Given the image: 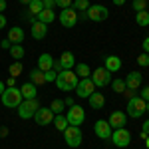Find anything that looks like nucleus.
Here are the masks:
<instances>
[{
	"instance_id": "nucleus-43",
	"label": "nucleus",
	"mask_w": 149,
	"mask_h": 149,
	"mask_svg": "<svg viewBox=\"0 0 149 149\" xmlns=\"http://www.w3.org/2000/svg\"><path fill=\"white\" fill-rule=\"evenodd\" d=\"M0 46L4 48V50H10L12 44H10V40H2V42H0Z\"/></svg>"
},
{
	"instance_id": "nucleus-51",
	"label": "nucleus",
	"mask_w": 149,
	"mask_h": 149,
	"mask_svg": "<svg viewBox=\"0 0 149 149\" xmlns=\"http://www.w3.org/2000/svg\"><path fill=\"white\" fill-rule=\"evenodd\" d=\"M20 2H22V4H30V0H20Z\"/></svg>"
},
{
	"instance_id": "nucleus-53",
	"label": "nucleus",
	"mask_w": 149,
	"mask_h": 149,
	"mask_svg": "<svg viewBox=\"0 0 149 149\" xmlns=\"http://www.w3.org/2000/svg\"><path fill=\"white\" fill-rule=\"evenodd\" d=\"M145 143H147V147H149V137H147V139H145Z\"/></svg>"
},
{
	"instance_id": "nucleus-39",
	"label": "nucleus",
	"mask_w": 149,
	"mask_h": 149,
	"mask_svg": "<svg viewBox=\"0 0 149 149\" xmlns=\"http://www.w3.org/2000/svg\"><path fill=\"white\" fill-rule=\"evenodd\" d=\"M139 97H141V100H145V102H149V86H145V88L139 92Z\"/></svg>"
},
{
	"instance_id": "nucleus-54",
	"label": "nucleus",
	"mask_w": 149,
	"mask_h": 149,
	"mask_svg": "<svg viewBox=\"0 0 149 149\" xmlns=\"http://www.w3.org/2000/svg\"><path fill=\"white\" fill-rule=\"evenodd\" d=\"M147 12H149V10H147Z\"/></svg>"
},
{
	"instance_id": "nucleus-42",
	"label": "nucleus",
	"mask_w": 149,
	"mask_h": 149,
	"mask_svg": "<svg viewBox=\"0 0 149 149\" xmlns=\"http://www.w3.org/2000/svg\"><path fill=\"white\" fill-rule=\"evenodd\" d=\"M143 52H145V54H149V36L143 40Z\"/></svg>"
},
{
	"instance_id": "nucleus-25",
	"label": "nucleus",
	"mask_w": 149,
	"mask_h": 149,
	"mask_svg": "<svg viewBox=\"0 0 149 149\" xmlns=\"http://www.w3.org/2000/svg\"><path fill=\"white\" fill-rule=\"evenodd\" d=\"M30 81H32V84H34L36 88H38V86H44V84H46V78H44V72H42V70H32V74H30Z\"/></svg>"
},
{
	"instance_id": "nucleus-13",
	"label": "nucleus",
	"mask_w": 149,
	"mask_h": 149,
	"mask_svg": "<svg viewBox=\"0 0 149 149\" xmlns=\"http://www.w3.org/2000/svg\"><path fill=\"white\" fill-rule=\"evenodd\" d=\"M93 131L100 139H111V125L107 123V119H97L93 125Z\"/></svg>"
},
{
	"instance_id": "nucleus-44",
	"label": "nucleus",
	"mask_w": 149,
	"mask_h": 149,
	"mask_svg": "<svg viewBox=\"0 0 149 149\" xmlns=\"http://www.w3.org/2000/svg\"><path fill=\"white\" fill-rule=\"evenodd\" d=\"M6 135H8V127L0 125V137H6Z\"/></svg>"
},
{
	"instance_id": "nucleus-18",
	"label": "nucleus",
	"mask_w": 149,
	"mask_h": 149,
	"mask_svg": "<svg viewBox=\"0 0 149 149\" xmlns=\"http://www.w3.org/2000/svg\"><path fill=\"white\" fill-rule=\"evenodd\" d=\"M6 40H10V44H22L24 42V30L22 28H18V26H14L8 30V36H6Z\"/></svg>"
},
{
	"instance_id": "nucleus-8",
	"label": "nucleus",
	"mask_w": 149,
	"mask_h": 149,
	"mask_svg": "<svg viewBox=\"0 0 149 149\" xmlns=\"http://www.w3.org/2000/svg\"><path fill=\"white\" fill-rule=\"evenodd\" d=\"M90 80L93 81V86H97V88H105V86L111 84V72H107L105 68H95L92 72V76H90Z\"/></svg>"
},
{
	"instance_id": "nucleus-2",
	"label": "nucleus",
	"mask_w": 149,
	"mask_h": 149,
	"mask_svg": "<svg viewBox=\"0 0 149 149\" xmlns=\"http://www.w3.org/2000/svg\"><path fill=\"white\" fill-rule=\"evenodd\" d=\"M0 100H2V105L4 107H18L20 103H22V92H20V88H6L4 93L0 95Z\"/></svg>"
},
{
	"instance_id": "nucleus-27",
	"label": "nucleus",
	"mask_w": 149,
	"mask_h": 149,
	"mask_svg": "<svg viewBox=\"0 0 149 149\" xmlns=\"http://www.w3.org/2000/svg\"><path fill=\"white\" fill-rule=\"evenodd\" d=\"M135 22H137V26H141V28L149 26V12H147V10L135 12Z\"/></svg>"
},
{
	"instance_id": "nucleus-12",
	"label": "nucleus",
	"mask_w": 149,
	"mask_h": 149,
	"mask_svg": "<svg viewBox=\"0 0 149 149\" xmlns=\"http://www.w3.org/2000/svg\"><path fill=\"white\" fill-rule=\"evenodd\" d=\"M54 117H56V113L50 107H38V111L34 113V121L38 125H48L54 121Z\"/></svg>"
},
{
	"instance_id": "nucleus-46",
	"label": "nucleus",
	"mask_w": 149,
	"mask_h": 149,
	"mask_svg": "<svg viewBox=\"0 0 149 149\" xmlns=\"http://www.w3.org/2000/svg\"><path fill=\"white\" fill-rule=\"evenodd\" d=\"M64 103H66V105H70V107H72V105H74V97H66V100H64Z\"/></svg>"
},
{
	"instance_id": "nucleus-48",
	"label": "nucleus",
	"mask_w": 149,
	"mask_h": 149,
	"mask_svg": "<svg viewBox=\"0 0 149 149\" xmlns=\"http://www.w3.org/2000/svg\"><path fill=\"white\" fill-rule=\"evenodd\" d=\"M6 10V0H0V14Z\"/></svg>"
},
{
	"instance_id": "nucleus-21",
	"label": "nucleus",
	"mask_w": 149,
	"mask_h": 149,
	"mask_svg": "<svg viewBox=\"0 0 149 149\" xmlns=\"http://www.w3.org/2000/svg\"><path fill=\"white\" fill-rule=\"evenodd\" d=\"M88 102H90V107H93V109H102L103 105H105V97H103V93L93 92L92 95L88 97Z\"/></svg>"
},
{
	"instance_id": "nucleus-14",
	"label": "nucleus",
	"mask_w": 149,
	"mask_h": 149,
	"mask_svg": "<svg viewBox=\"0 0 149 149\" xmlns=\"http://www.w3.org/2000/svg\"><path fill=\"white\" fill-rule=\"evenodd\" d=\"M107 123L111 125V129H119V127H125L127 123V115L123 113V111H111V115H109V119H107Z\"/></svg>"
},
{
	"instance_id": "nucleus-24",
	"label": "nucleus",
	"mask_w": 149,
	"mask_h": 149,
	"mask_svg": "<svg viewBox=\"0 0 149 149\" xmlns=\"http://www.w3.org/2000/svg\"><path fill=\"white\" fill-rule=\"evenodd\" d=\"M74 74H76L80 80H84V78H90V76H92V70H90L88 64H76V66H74Z\"/></svg>"
},
{
	"instance_id": "nucleus-33",
	"label": "nucleus",
	"mask_w": 149,
	"mask_h": 149,
	"mask_svg": "<svg viewBox=\"0 0 149 149\" xmlns=\"http://www.w3.org/2000/svg\"><path fill=\"white\" fill-rule=\"evenodd\" d=\"M64 105H66V103H64V100H54V102L50 103V109L58 115V113H62V111H64Z\"/></svg>"
},
{
	"instance_id": "nucleus-29",
	"label": "nucleus",
	"mask_w": 149,
	"mask_h": 149,
	"mask_svg": "<svg viewBox=\"0 0 149 149\" xmlns=\"http://www.w3.org/2000/svg\"><path fill=\"white\" fill-rule=\"evenodd\" d=\"M22 70H24L22 62H20V60H16L14 64H10V68H8V74H10L12 78H18V76L22 74Z\"/></svg>"
},
{
	"instance_id": "nucleus-5",
	"label": "nucleus",
	"mask_w": 149,
	"mask_h": 149,
	"mask_svg": "<svg viewBox=\"0 0 149 149\" xmlns=\"http://www.w3.org/2000/svg\"><path fill=\"white\" fill-rule=\"evenodd\" d=\"M145 105H147V102L141 100L139 95L127 100V115H129V117H135V119L141 117V115L145 113Z\"/></svg>"
},
{
	"instance_id": "nucleus-20",
	"label": "nucleus",
	"mask_w": 149,
	"mask_h": 149,
	"mask_svg": "<svg viewBox=\"0 0 149 149\" xmlns=\"http://www.w3.org/2000/svg\"><path fill=\"white\" fill-rule=\"evenodd\" d=\"M103 64H105L103 68L107 70V72H119V70H121V60L117 56H107L103 60Z\"/></svg>"
},
{
	"instance_id": "nucleus-4",
	"label": "nucleus",
	"mask_w": 149,
	"mask_h": 149,
	"mask_svg": "<svg viewBox=\"0 0 149 149\" xmlns=\"http://www.w3.org/2000/svg\"><path fill=\"white\" fill-rule=\"evenodd\" d=\"M38 107H40V102H38V97H34V100H22V103L16 109H18V115L22 119H30V117H34Z\"/></svg>"
},
{
	"instance_id": "nucleus-45",
	"label": "nucleus",
	"mask_w": 149,
	"mask_h": 149,
	"mask_svg": "<svg viewBox=\"0 0 149 149\" xmlns=\"http://www.w3.org/2000/svg\"><path fill=\"white\" fill-rule=\"evenodd\" d=\"M2 28H6V16L4 14H0V30Z\"/></svg>"
},
{
	"instance_id": "nucleus-38",
	"label": "nucleus",
	"mask_w": 149,
	"mask_h": 149,
	"mask_svg": "<svg viewBox=\"0 0 149 149\" xmlns=\"http://www.w3.org/2000/svg\"><path fill=\"white\" fill-rule=\"evenodd\" d=\"M42 4H44V8H48V10H54L56 8V0H42Z\"/></svg>"
},
{
	"instance_id": "nucleus-6",
	"label": "nucleus",
	"mask_w": 149,
	"mask_h": 149,
	"mask_svg": "<svg viewBox=\"0 0 149 149\" xmlns=\"http://www.w3.org/2000/svg\"><path fill=\"white\" fill-rule=\"evenodd\" d=\"M66 119H68L70 125L81 127V123L86 121V109H84L81 105H78V103H74V105L68 109V113H66Z\"/></svg>"
},
{
	"instance_id": "nucleus-47",
	"label": "nucleus",
	"mask_w": 149,
	"mask_h": 149,
	"mask_svg": "<svg viewBox=\"0 0 149 149\" xmlns=\"http://www.w3.org/2000/svg\"><path fill=\"white\" fill-rule=\"evenodd\" d=\"M141 131H143V133H147V135H149V119L145 121V123H143V129H141Z\"/></svg>"
},
{
	"instance_id": "nucleus-35",
	"label": "nucleus",
	"mask_w": 149,
	"mask_h": 149,
	"mask_svg": "<svg viewBox=\"0 0 149 149\" xmlns=\"http://www.w3.org/2000/svg\"><path fill=\"white\" fill-rule=\"evenodd\" d=\"M137 64L141 66V68H147V66H149V54H145V52H143V54L137 58Z\"/></svg>"
},
{
	"instance_id": "nucleus-1",
	"label": "nucleus",
	"mask_w": 149,
	"mask_h": 149,
	"mask_svg": "<svg viewBox=\"0 0 149 149\" xmlns=\"http://www.w3.org/2000/svg\"><path fill=\"white\" fill-rule=\"evenodd\" d=\"M78 81H80V78L74 74V70H62L56 76V88L62 92H74Z\"/></svg>"
},
{
	"instance_id": "nucleus-31",
	"label": "nucleus",
	"mask_w": 149,
	"mask_h": 149,
	"mask_svg": "<svg viewBox=\"0 0 149 149\" xmlns=\"http://www.w3.org/2000/svg\"><path fill=\"white\" fill-rule=\"evenodd\" d=\"M28 8H30V12H32V16H38L40 12L44 10V4H42V0H30Z\"/></svg>"
},
{
	"instance_id": "nucleus-28",
	"label": "nucleus",
	"mask_w": 149,
	"mask_h": 149,
	"mask_svg": "<svg viewBox=\"0 0 149 149\" xmlns=\"http://www.w3.org/2000/svg\"><path fill=\"white\" fill-rule=\"evenodd\" d=\"M8 52H10V56L14 58V60H22L24 54H26V52H24V48H22V44H12Z\"/></svg>"
},
{
	"instance_id": "nucleus-10",
	"label": "nucleus",
	"mask_w": 149,
	"mask_h": 149,
	"mask_svg": "<svg viewBox=\"0 0 149 149\" xmlns=\"http://www.w3.org/2000/svg\"><path fill=\"white\" fill-rule=\"evenodd\" d=\"M93 92H95V86H93V81L90 80V78L80 80V81H78V86H76V90H74V93H76L78 97H81V100H88Z\"/></svg>"
},
{
	"instance_id": "nucleus-40",
	"label": "nucleus",
	"mask_w": 149,
	"mask_h": 149,
	"mask_svg": "<svg viewBox=\"0 0 149 149\" xmlns=\"http://www.w3.org/2000/svg\"><path fill=\"white\" fill-rule=\"evenodd\" d=\"M123 95H125L127 100H131V97H135V95H139V92H137V90H127V88H125V92H123Z\"/></svg>"
},
{
	"instance_id": "nucleus-3",
	"label": "nucleus",
	"mask_w": 149,
	"mask_h": 149,
	"mask_svg": "<svg viewBox=\"0 0 149 149\" xmlns=\"http://www.w3.org/2000/svg\"><path fill=\"white\" fill-rule=\"evenodd\" d=\"M64 141L68 147H80L81 141H84V135H81V129L78 125H68L66 131H64Z\"/></svg>"
},
{
	"instance_id": "nucleus-11",
	"label": "nucleus",
	"mask_w": 149,
	"mask_h": 149,
	"mask_svg": "<svg viewBox=\"0 0 149 149\" xmlns=\"http://www.w3.org/2000/svg\"><path fill=\"white\" fill-rule=\"evenodd\" d=\"M58 20H60V24L64 28H74L78 24V12L74 10V8H64V10L60 12Z\"/></svg>"
},
{
	"instance_id": "nucleus-34",
	"label": "nucleus",
	"mask_w": 149,
	"mask_h": 149,
	"mask_svg": "<svg viewBox=\"0 0 149 149\" xmlns=\"http://www.w3.org/2000/svg\"><path fill=\"white\" fill-rule=\"evenodd\" d=\"M131 6H133V10H135V12H141V10H147V8H149V2H147V0H133Z\"/></svg>"
},
{
	"instance_id": "nucleus-17",
	"label": "nucleus",
	"mask_w": 149,
	"mask_h": 149,
	"mask_svg": "<svg viewBox=\"0 0 149 149\" xmlns=\"http://www.w3.org/2000/svg\"><path fill=\"white\" fill-rule=\"evenodd\" d=\"M58 64L62 66V70H74V66H76V56L72 52H62Z\"/></svg>"
},
{
	"instance_id": "nucleus-9",
	"label": "nucleus",
	"mask_w": 149,
	"mask_h": 149,
	"mask_svg": "<svg viewBox=\"0 0 149 149\" xmlns=\"http://www.w3.org/2000/svg\"><path fill=\"white\" fill-rule=\"evenodd\" d=\"M111 143L115 147H127L131 143V133L127 131L125 127H119V129H113L111 131Z\"/></svg>"
},
{
	"instance_id": "nucleus-37",
	"label": "nucleus",
	"mask_w": 149,
	"mask_h": 149,
	"mask_svg": "<svg viewBox=\"0 0 149 149\" xmlns=\"http://www.w3.org/2000/svg\"><path fill=\"white\" fill-rule=\"evenodd\" d=\"M56 76H58V72H56V70H50V72H44V78H46V84H48V81H56Z\"/></svg>"
},
{
	"instance_id": "nucleus-41",
	"label": "nucleus",
	"mask_w": 149,
	"mask_h": 149,
	"mask_svg": "<svg viewBox=\"0 0 149 149\" xmlns=\"http://www.w3.org/2000/svg\"><path fill=\"white\" fill-rule=\"evenodd\" d=\"M14 84H16V78L8 76V80H6V86H8V88H14Z\"/></svg>"
},
{
	"instance_id": "nucleus-15",
	"label": "nucleus",
	"mask_w": 149,
	"mask_h": 149,
	"mask_svg": "<svg viewBox=\"0 0 149 149\" xmlns=\"http://www.w3.org/2000/svg\"><path fill=\"white\" fill-rule=\"evenodd\" d=\"M46 34H48V24H42L38 20H34L32 22V38L34 40H44Z\"/></svg>"
},
{
	"instance_id": "nucleus-49",
	"label": "nucleus",
	"mask_w": 149,
	"mask_h": 149,
	"mask_svg": "<svg viewBox=\"0 0 149 149\" xmlns=\"http://www.w3.org/2000/svg\"><path fill=\"white\" fill-rule=\"evenodd\" d=\"M111 2H113L115 6H123L125 4V0H111Z\"/></svg>"
},
{
	"instance_id": "nucleus-36",
	"label": "nucleus",
	"mask_w": 149,
	"mask_h": 149,
	"mask_svg": "<svg viewBox=\"0 0 149 149\" xmlns=\"http://www.w3.org/2000/svg\"><path fill=\"white\" fill-rule=\"evenodd\" d=\"M72 2L74 0H56V6L60 10H64V8H72Z\"/></svg>"
},
{
	"instance_id": "nucleus-50",
	"label": "nucleus",
	"mask_w": 149,
	"mask_h": 149,
	"mask_svg": "<svg viewBox=\"0 0 149 149\" xmlns=\"http://www.w3.org/2000/svg\"><path fill=\"white\" fill-rule=\"evenodd\" d=\"M4 90H6V84H4V81L0 80V95H2V93H4Z\"/></svg>"
},
{
	"instance_id": "nucleus-16",
	"label": "nucleus",
	"mask_w": 149,
	"mask_h": 149,
	"mask_svg": "<svg viewBox=\"0 0 149 149\" xmlns=\"http://www.w3.org/2000/svg\"><path fill=\"white\" fill-rule=\"evenodd\" d=\"M125 88L127 90H139V88H141V74H139V72H129V74H127Z\"/></svg>"
},
{
	"instance_id": "nucleus-19",
	"label": "nucleus",
	"mask_w": 149,
	"mask_h": 149,
	"mask_svg": "<svg viewBox=\"0 0 149 149\" xmlns=\"http://www.w3.org/2000/svg\"><path fill=\"white\" fill-rule=\"evenodd\" d=\"M52 68H54V58L50 54H40V58H38V70L50 72Z\"/></svg>"
},
{
	"instance_id": "nucleus-32",
	"label": "nucleus",
	"mask_w": 149,
	"mask_h": 149,
	"mask_svg": "<svg viewBox=\"0 0 149 149\" xmlns=\"http://www.w3.org/2000/svg\"><path fill=\"white\" fill-rule=\"evenodd\" d=\"M111 90L115 93H123L125 92V80H121V78H117V80L111 81Z\"/></svg>"
},
{
	"instance_id": "nucleus-22",
	"label": "nucleus",
	"mask_w": 149,
	"mask_h": 149,
	"mask_svg": "<svg viewBox=\"0 0 149 149\" xmlns=\"http://www.w3.org/2000/svg\"><path fill=\"white\" fill-rule=\"evenodd\" d=\"M20 92H22L24 100H34L36 95H38V90H36V86L32 84V81H26L22 88H20Z\"/></svg>"
},
{
	"instance_id": "nucleus-52",
	"label": "nucleus",
	"mask_w": 149,
	"mask_h": 149,
	"mask_svg": "<svg viewBox=\"0 0 149 149\" xmlns=\"http://www.w3.org/2000/svg\"><path fill=\"white\" fill-rule=\"evenodd\" d=\"M145 111H149V102H147V105H145Z\"/></svg>"
},
{
	"instance_id": "nucleus-23",
	"label": "nucleus",
	"mask_w": 149,
	"mask_h": 149,
	"mask_svg": "<svg viewBox=\"0 0 149 149\" xmlns=\"http://www.w3.org/2000/svg\"><path fill=\"white\" fill-rule=\"evenodd\" d=\"M36 18H38V22H42V24H52L54 20H56V12H54V10H48V8H44V10L40 12V14H38Z\"/></svg>"
},
{
	"instance_id": "nucleus-26",
	"label": "nucleus",
	"mask_w": 149,
	"mask_h": 149,
	"mask_svg": "<svg viewBox=\"0 0 149 149\" xmlns=\"http://www.w3.org/2000/svg\"><path fill=\"white\" fill-rule=\"evenodd\" d=\"M52 123L56 125L58 131H66V127L70 125V123H68V119H66V115H64V113H58L56 117H54V121H52Z\"/></svg>"
},
{
	"instance_id": "nucleus-30",
	"label": "nucleus",
	"mask_w": 149,
	"mask_h": 149,
	"mask_svg": "<svg viewBox=\"0 0 149 149\" xmlns=\"http://www.w3.org/2000/svg\"><path fill=\"white\" fill-rule=\"evenodd\" d=\"M90 6H92L90 0H74V2H72V8L76 12H86Z\"/></svg>"
},
{
	"instance_id": "nucleus-7",
	"label": "nucleus",
	"mask_w": 149,
	"mask_h": 149,
	"mask_svg": "<svg viewBox=\"0 0 149 149\" xmlns=\"http://www.w3.org/2000/svg\"><path fill=\"white\" fill-rule=\"evenodd\" d=\"M86 16H88V20H92V22H103V20H107L109 10H107L103 4H92V6L86 10Z\"/></svg>"
}]
</instances>
